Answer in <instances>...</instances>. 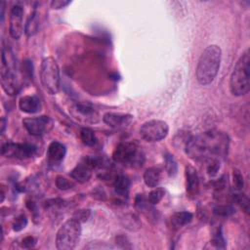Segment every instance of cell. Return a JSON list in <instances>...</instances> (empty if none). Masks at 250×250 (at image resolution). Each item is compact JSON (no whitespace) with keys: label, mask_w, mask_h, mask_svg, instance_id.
Listing matches in <instances>:
<instances>
[{"label":"cell","mask_w":250,"mask_h":250,"mask_svg":"<svg viewBox=\"0 0 250 250\" xmlns=\"http://www.w3.org/2000/svg\"><path fill=\"white\" fill-rule=\"evenodd\" d=\"M130 187L129 180L122 175H119L114 180V190L120 196H126L128 194Z\"/></svg>","instance_id":"cell-19"},{"label":"cell","mask_w":250,"mask_h":250,"mask_svg":"<svg viewBox=\"0 0 250 250\" xmlns=\"http://www.w3.org/2000/svg\"><path fill=\"white\" fill-rule=\"evenodd\" d=\"M38 27H39L38 16H37V13L35 11H33L29 15V17L26 21V23L24 25V32L27 36H32L37 32Z\"/></svg>","instance_id":"cell-20"},{"label":"cell","mask_w":250,"mask_h":250,"mask_svg":"<svg viewBox=\"0 0 250 250\" xmlns=\"http://www.w3.org/2000/svg\"><path fill=\"white\" fill-rule=\"evenodd\" d=\"M0 75L3 90L10 96L17 95L20 89V84L15 66V59L10 48L5 45L2 47Z\"/></svg>","instance_id":"cell-4"},{"label":"cell","mask_w":250,"mask_h":250,"mask_svg":"<svg viewBox=\"0 0 250 250\" xmlns=\"http://www.w3.org/2000/svg\"><path fill=\"white\" fill-rule=\"evenodd\" d=\"M164 162H165V170L167 174L170 177H175L178 172V165L177 161L171 154H166L164 156Z\"/></svg>","instance_id":"cell-22"},{"label":"cell","mask_w":250,"mask_h":250,"mask_svg":"<svg viewBox=\"0 0 250 250\" xmlns=\"http://www.w3.org/2000/svg\"><path fill=\"white\" fill-rule=\"evenodd\" d=\"M19 107L22 112L35 113L40 110V100L36 96H23L19 101Z\"/></svg>","instance_id":"cell-16"},{"label":"cell","mask_w":250,"mask_h":250,"mask_svg":"<svg viewBox=\"0 0 250 250\" xmlns=\"http://www.w3.org/2000/svg\"><path fill=\"white\" fill-rule=\"evenodd\" d=\"M89 216H90V210H89V209H82V210L77 211V212L74 214L73 218L77 219L80 223H82V222L87 221L88 218H89Z\"/></svg>","instance_id":"cell-29"},{"label":"cell","mask_w":250,"mask_h":250,"mask_svg":"<svg viewBox=\"0 0 250 250\" xmlns=\"http://www.w3.org/2000/svg\"><path fill=\"white\" fill-rule=\"evenodd\" d=\"M80 139L82 143L88 146H93L97 142L95 133L90 128H83L80 131Z\"/></svg>","instance_id":"cell-21"},{"label":"cell","mask_w":250,"mask_h":250,"mask_svg":"<svg viewBox=\"0 0 250 250\" xmlns=\"http://www.w3.org/2000/svg\"><path fill=\"white\" fill-rule=\"evenodd\" d=\"M26 225H27V219L24 215L21 214L14 220L12 227L15 231H21V229H23L26 227Z\"/></svg>","instance_id":"cell-26"},{"label":"cell","mask_w":250,"mask_h":250,"mask_svg":"<svg viewBox=\"0 0 250 250\" xmlns=\"http://www.w3.org/2000/svg\"><path fill=\"white\" fill-rule=\"evenodd\" d=\"M66 153V148L64 145L58 141H53L48 148H47V157L48 160L52 163H59L61 162Z\"/></svg>","instance_id":"cell-15"},{"label":"cell","mask_w":250,"mask_h":250,"mask_svg":"<svg viewBox=\"0 0 250 250\" xmlns=\"http://www.w3.org/2000/svg\"><path fill=\"white\" fill-rule=\"evenodd\" d=\"M161 170L157 167H149L144 173L145 184L148 188H156L161 182Z\"/></svg>","instance_id":"cell-17"},{"label":"cell","mask_w":250,"mask_h":250,"mask_svg":"<svg viewBox=\"0 0 250 250\" xmlns=\"http://www.w3.org/2000/svg\"><path fill=\"white\" fill-rule=\"evenodd\" d=\"M53 121L50 117L42 115L36 117H27L22 119V125L32 136H42L52 128Z\"/></svg>","instance_id":"cell-11"},{"label":"cell","mask_w":250,"mask_h":250,"mask_svg":"<svg viewBox=\"0 0 250 250\" xmlns=\"http://www.w3.org/2000/svg\"><path fill=\"white\" fill-rule=\"evenodd\" d=\"M36 244V239L33 236H26L21 241V246L23 248H31Z\"/></svg>","instance_id":"cell-32"},{"label":"cell","mask_w":250,"mask_h":250,"mask_svg":"<svg viewBox=\"0 0 250 250\" xmlns=\"http://www.w3.org/2000/svg\"><path fill=\"white\" fill-rule=\"evenodd\" d=\"M112 158L117 163L130 166L142 165L144 161V155L140 151V147L132 142L118 144L112 153Z\"/></svg>","instance_id":"cell-7"},{"label":"cell","mask_w":250,"mask_h":250,"mask_svg":"<svg viewBox=\"0 0 250 250\" xmlns=\"http://www.w3.org/2000/svg\"><path fill=\"white\" fill-rule=\"evenodd\" d=\"M56 186L61 190H67L72 188L74 187V184L62 176H58L56 178Z\"/></svg>","instance_id":"cell-24"},{"label":"cell","mask_w":250,"mask_h":250,"mask_svg":"<svg viewBox=\"0 0 250 250\" xmlns=\"http://www.w3.org/2000/svg\"><path fill=\"white\" fill-rule=\"evenodd\" d=\"M186 187L187 192L190 197L196 196L199 188V178L195 168L191 165L186 166Z\"/></svg>","instance_id":"cell-14"},{"label":"cell","mask_w":250,"mask_h":250,"mask_svg":"<svg viewBox=\"0 0 250 250\" xmlns=\"http://www.w3.org/2000/svg\"><path fill=\"white\" fill-rule=\"evenodd\" d=\"M214 212H215V214L220 215V216H228L229 214H230L232 212V209L228 205H219L215 208Z\"/></svg>","instance_id":"cell-30"},{"label":"cell","mask_w":250,"mask_h":250,"mask_svg":"<svg viewBox=\"0 0 250 250\" xmlns=\"http://www.w3.org/2000/svg\"><path fill=\"white\" fill-rule=\"evenodd\" d=\"M82 232L81 223L71 218L65 221L58 229L56 235V247L59 250H72L76 247Z\"/></svg>","instance_id":"cell-5"},{"label":"cell","mask_w":250,"mask_h":250,"mask_svg":"<svg viewBox=\"0 0 250 250\" xmlns=\"http://www.w3.org/2000/svg\"><path fill=\"white\" fill-rule=\"evenodd\" d=\"M249 62L250 53L249 49H246L236 62L229 78V90L233 96L241 97L249 92Z\"/></svg>","instance_id":"cell-3"},{"label":"cell","mask_w":250,"mask_h":250,"mask_svg":"<svg viewBox=\"0 0 250 250\" xmlns=\"http://www.w3.org/2000/svg\"><path fill=\"white\" fill-rule=\"evenodd\" d=\"M134 120L131 114H122L115 112H106L103 116V121L109 127L115 129H122L128 127Z\"/></svg>","instance_id":"cell-13"},{"label":"cell","mask_w":250,"mask_h":250,"mask_svg":"<svg viewBox=\"0 0 250 250\" xmlns=\"http://www.w3.org/2000/svg\"><path fill=\"white\" fill-rule=\"evenodd\" d=\"M165 194V190L161 187L153 188V189L148 193L147 200L151 205H155L161 201Z\"/></svg>","instance_id":"cell-23"},{"label":"cell","mask_w":250,"mask_h":250,"mask_svg":"<svg viewBox=\"0 0 250 250\" xmlns=\"http://www.w3.org/2000/svg\"><path fill=\"white\" fill-rule=\"evenodd\" d=\"M229 139L224 132L210 130L190 137L187 140L185 150L187 155L195 161H209L227 155Z\"/></svg>","instance_id":"cell-1"},{"label":"cell","mask_w":250,"mask_h":250,"mask_svg":"<svg viewBox=\"0 0 250 250\" xmlns=\"http://www.w3.org/2000/svg\"><path fill=\"white\" fill-rule=\"evenodd\" d=\"M100 158L96 156H85L71 171L70 177L78 183H86L92 177V171L100 165Z\"/></svg>","instance_id":"cell-9"},{"label":"cell","mask_w":250,"mask_h":250,"mask_svg":"<svg viewBox=\"0 0 250 250\" xmlns=\"http://www.w3.org/2000/svg\"><path fill=\"white\" fill-rule=\"evenodd\" d=\"M40 80L44 89L51 95L59 92L61 83L60 67L53 57H47L42 61L40 65Z\"/></svg>","instance_id":"cell-6"},{"label":"cell","mask_w":250,"mask_h":250,"mask_svg":"<svg viewBox=\"0 0 250 250\" xmlns=\"http://www.w3.org/2000/svg\"><path fill=\"white\" fill-rule=\"evenodd\" d=\"M222 50L218 45L212 44L204 49L195 69V77L200 85L207 86L215 80L220 70Z\"/></svg>","instance_id":"cell-2"},{"label":"cell","mask_w":250,"mask_h":250,"mask_svg":"<svg viewBox=\"0 0 250 250\" xmlns=\"http://www.w3.org/2000/svg\"><path fill=\"white\" fill-rule=\"evenodd\" d=\"M5 127H6V119L4 117H2V119H1V134L4 133Z\"/></svg>","instance_id":"cell-33"},{"label":"cell","mask_w":250,"mask_h":250,"mask_svg":"<svg viewBox=\"0 0 250 250\" xmlns=\"http://www.w3.org/2000/svg\"><path fill=\"white\" fill-rule=\"evenodd\" d=\"M1 153L6 157L26 159L36 153V147L33 145L27 143L20 144L8 142L2 146Z\"/></svg>","instance_id":"cell-10"},{"label":"cell","mask_w":250,"mask_h":250,"mask_svg":"<svg viewBox=\"0 0 250 250\" xmlns=\"http://www.w3.org/2000/svg\"><path fill=\"white\" fill-rule=\"evenodd\" d=\"M234 200L242 207V209H244V211L246 213H248V211H249V199L245 194L241 193L240 191L235 193L234 194Z\"/></svg>","instance_id":"cell-27"},{"label":"cell","mask_w":250,"mask_h":250,"mask_svg":"<svg viewBox=\"0 0 250 250\" xmlns=\"http://www.w3.org/2000/svg\"><path fill=\"white\" fill-rule=\"evenodd\" d=\"M169 133L168 124L159 119H152L145 122L140 128V136L146 142H159L167 137Z\"/></svg>","instance_id":"cell-8"},{"label":"cell","mask_w":250,"mask_h":250,"mask_svg":"<svg viewBox=\"0 0 250 250\" xmlns=\"http://www.w3.org/2000/svg\"><path fill=\"white\" fill-rule=\"evenodd\" d=\"M192 220V214L188 211H182L177 212L173 214V216L170 219L171 227L173 229H180L181 228L185 227L186 225L189 224Z\"/></svg>","instance_id":"cell-18"},{"label":"cell","mask_w":250,"mask_h":250,"mask_svg":"<svg viewBox=\"0 0 250 250\" xmlns=\"http://www.w3.org/2000/svg\"><path fill=\"white\" fill-rule=\"evenodd\" d=\"M70 3H71V1H69V0H53L51 2V7L53 9L59 10V9H62V8L66 7Z\"/></svg>","instance_id":"cell-31"},{"label":"cell","mask_w":250,"mask_h":250,"mask_svg":"<svg viewBox=\"0 0 250 250\" xmlns=\"http://www.w3.org/2000/svg\"><path fill=\"white\" fill-rule=\"evenodd\" d=\"M9 32L14 39H19L23 32V10L21 6L15 5L10 11Z\"/></svg>","instance_id":"cell-12"},{"label":"cell","mask_w":250,"mask_h":250,"mask_svg":"<svg viewBox=\"0 0 250 250\" xmlns=\"http://www.w3.org/2000/svg\"><path fill=\"white\" fill-rule=\"evenodd\" d=\"M244 187V180L243 176L239 170H233V188L236 191H241Z\"/></svg>","instance_id":"cell-25"},{"label":"cell","mask_w":250,"mask_h":250,"mask_svg":"<svg viewBox=\"0 0 250 250\" xmlns=\"http://www.w3.org/2000/svg\"><path fill=\"white\" fill-rule=\"evenodd\" d=\"M76 110L81 113L82 115H86V116H91L92 114L95 113V110L93 107L86 105V104H78L76 105Z\"/></svg>","instance_id":"cell-28"}]
</instances>
